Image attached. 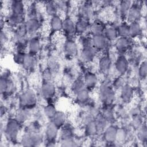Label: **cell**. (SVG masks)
I'll return each instance as SVG.
<instances>
[{"instance_id":"1","label":"cell","mask_w":147,"mask_h":147,"mask_svg":"<svg viewBox=\"0 0 147 147\" xmlns=\"http://www.w3.org/2000/svg\"><path fill=\"white\" fill-rule=\"evenodd\" d=\"M10 13L6 19L7 24L11 27H17L25 20L26 7L21 1H12L10 3Z\"/></svg>"},{"instance_id":"2","label":"cell","mask_w":147,"mask_h":147,"mask_svg":"<svg viewBox=\"0 0 147 147\" xmlns=\"http://www.w3.org/2000/svg\"><path fill=\"white\" fill-rule=\"evenodd\" d=\"M22 125L14 117L8 118L4 127V135L9 141L14 142L17 140Z\"/></svg>"},{"instance_id":"3","label":"cell","mask_w":147,"mask_h":147,"mask_svg":"<svg viewBox=\"0 0 147 147\" xmlns=\"http://www.w3.org/2000/svg\"><path fill=\"white\" fill-rule=\"evenodd\" d=\"M19 107L32 110L37 104V97L35 91L30 88L24 91L19 96Z\"/></svg>"},{"instance_id":"4","label":"cell","mask_w":147,"mask_h":147,"mask_svg":"<svg viewBox=\"0 0 147 147\" xmlns=\"http://www.w3.org/2000/svg\"><path fill=\"white\" fill-rule=\"evenodd\" d=\"M99 98L104 106H111L115 99L114 87L109 84H102L99 89Z\"/></svg>"},{"instance_id":"5","label":"cell","mask_w":147,"mask_h":147,"mask_svg":"<svg viewBox=\"0 0 147 147\" xmlns=\"http://www.w3.org/2000/svg\"><path fill=\"white\" fill-rule=\"evenodd\" d=\"M16 86L11 77L6 73L1 75L0 79V92L4 98L11 95L15 91Z\"/></svg>"},{"instance_id":"6","label":"cell","mask_w":147,"mask_h":147,"mask_svg":"<svg viewBox=\"0 0 147 147\" xmlns=\"http://www.w3.org/2000/svg\"><path fill=\"white\" fill-rule=\"evenodd\" d=\"M60 129L56 126L51 121L48 123L46 126L44 137L46 142L48 143L47 146H53L56 142Z\"/></svg>"},{"instance_id":"7","label":"cell","mask_w":147,"mask_h":147,"mask_svg":"<svg viewBox=\"0 0 147 147\" xmlns=\"http://www.w3.org/2000/svg\"><path fill=\"white\" fill-rule=\"evenodd\" d=\"M63 52L66 58L71 59L76 57L79 53V48L74 38L66 39L63 45Z\"/></svg>"},{"instance_id":"8","label":"cell","mask_w":147,"mask_h":147,"mask_svg":"<svg viewBox=\"0 0 147 147\" xmlns=\"http://www.w3.org/2000/svg\"><path fill=\"white\" fill-rule=\"evenodd\" d=\"M139 2H132L126 21L129 24L139 21L142 15V7Z\"/></svg>"},{"instance_id":"9","label":"cell","mask_w":147,"mask_h":147,"mask_svg":"<svg viewBox=\"0 0 147 147\" xmlns=\"http://www.w3.org/2000/svg\"><path fill=\"white\" fill-rule=\"evenodd\" d=\"M56 87L53 82H42L40 93L45 100H51L56 94Z\"/></svg>"},{"instance_id":"10","label":"cell","mask_w":147,"mask_h":147,"mask_svg":"<svg viewBox=\"0 0 147 147\" xmlns=\"http://www.w3.org/2000/svg\"><path fill=\"white\" fill-rule=\"evenodd\" d=\"M109 42L103 34L92 35V45L98 52L106 50Z\"/></svg>"},{"instance_id":"11","label":"cell","mask_w":147,"mask_h":147,"mask_svg":"<svg viewBox=\"0 0 147 147\" xmlns=\"http://www.w3.org/2000/svg\"><path fill=\"white\" fill-rule=\"evenodd\" d=\"M61 32L67 37V39L73 38V37L76 36L75 22L70 17H66L63 19Z\"/></svg>"},{"instance_id":"12","label":"cell","mask_w":147,"mask_h":147,"mask_svg":"<svg viewBox=\"0 0 147 147\" xmlns=\"http://www.w3.org/2000/svg\"><path fill=\"white\" fill-rule=\"evenodd\" d=\"M28 35L35 36L41 26V23L37 17L28 18L24 22Z\"/></svg>"},{"instance_id":"13","label":"cell","mask_w":147,"mask_h":147,"mask_svg":"<svg viewBox=\"0 0 147 147\" xmlns=\"http://www.w3.org/2000/svg\"><path fill=\"white\" fill-rule=\"evenodd\" d=\"M85 87L90 92L93 91L97 87L99 80L97 75L91 71L86 72L83 77Z\"/></svg>"},{"instance_id":"14","label":"cell","mask_w":147,"mask_h":147,"mask_svg":"<svg viewBox=\"0 0 147 147\" xmlns=\"http://www.w3.org/2000/svg\"><path fill=\"white\" fill-rule=\"evenodd\" d=\"M114 66L121 76L125 75L129 69V60L126 56L125 55H119L115 60Z\"/></svg>"},{"instance_id":"15","label":"cell","mask_w":147,"mask_h":147,"mask_svg":"<svg viewBox=\"0 0 147 147\" xmlns=\"http://www.w3.org/2000/svg\"><path fill=\"white\" fill-rule=\"evenodd\" d=\"M129 37H118L115 41V47L119 55H125L127 53L131 45Z\"/></svg>"},{"instance_id":"16","label":"cell","mask_w":147,"mask_h":147,"mask_svg":"<svg viewBox=\"0 0 147 147\" xmlns=\"http://www.w3.org/2000/svg\"><path fill=\"white\" fill-rule=\"evenodd\" d=\"M118 127L111 125L107 126L103 131V138L104 141L108 144H113L116 142Z\"/></svg>"},{"instance_id":"17","label":"cell","mask_w":147,"mask_h":147,"mask_svg":"<svg viewBox=\"0 0 147 147\" xmlns=\"http://www.w3.org/2000/svg\"><path fill=\"white\" fill-rule=\"evenodd\" d=\"M98 52L92 45L83 47L80 51L81 59L86 63L92 62L95 58Z\"/></svg>"},{"instance_id":"18","label":"cell","mask_w":147,"mask_h":147,"mask_svg":"<svg viewBox=\"0 0 147 147\" xmlns=\"http://www.w3.org/2000/svg\"><path fill=\"white\" fill-rule=\"evenodd\" d=\"M28 53L34 56H37L40 52L41 45L40 37L37 35L32 36L28 41Z\"/></svg>"},{"instance_id":"19","label":"cell","mask_w":147,"mask_h":147,"mask_svg":"<svg viewBox=\"0 0 147 147\" xmlns=\"http://www.w3.org/2000/svg\"><path fill=\"white\" fill-rule=\"evenodd\" d=\"M90 21L79 18L75 22V33L76 36H82L86 34L90 27Z\"/></svg>"},{"instance_id":"20","label":"cell","mask_w":147,"mask_h":147,"mask_svg":"<svg viewBox=\"0 0 147 147\" xmlns=\"http://www.w3.org/2000/svg\"><path fill=\"white\" fill-rule=\"evenodd\" d=\"M36 64V56L26 52L21 64L22 68L27 71H33L35 69Z\"/></svg>"},{"instance_id":"21","label":"cell","mask_w":147,"mask_h":147,"mask_svg":"<svg viewBox=\"0 0 147 147\" xmlns=\"http://www.w3.org/2000/svg\"><path fill=\"white\" fill-rule=\"evenodd\" d=\"M133 89L129 84H125L121 89L120 96L122 101L125 103H129L133 98Z\"/></svg>"},{"instance_id":"22","label":"cell","mask_w":147,"mask_h":147,"mask_svg":"<svg viewBox=\"0 0 147 147\" xmlns=\"http://www.w3.org/2000/svg\"><path fill=\"white\" fill-rule=\"evenodd\" d=\"M63 19L57 14L51 17L49 21V28L51 32L53 34L61 32L63 28Z\"/></svg>"},{"instance_id":"23","label":"cell","mask_w":147,"mask_h":147,"mask_svg":"<svg viewBox=\"0 0 147 147\" xmlns=\"http://www.w3.org/2000/svg\"><path fill=\"white\" fill-rule=\"evenodd\" d=\"M112 64L111 57L107 55H103L98 61V68L102 74H107Z\"/></svg>"},{"instance_id":"24","label":"cell","mask_w":147,"mask_h":147,"mask_svg":"<svg viewBox=\"0 0 147 147\" xmlns=\"http://www.w3.org/2000/svg\"><path fill=\"white\" fill-rule=\"evenodd\" d=\"M67 115L65 113L60 110H57L51 121L60 130L66 124Z\"/></svg>"},{"instance_id":"25","label":"cell","mask_w":147,"mask_h":147,"mask_svg":"<svg viewBox=\"0 0 147 147\" xmlns=\"http://www.w3.org/2000/svg\"><path fill=\"white\" fill-rule=\"evenodd\" d=\"M106 25L104 22L101 20H97L91 23L89 31L91 35L103 34Z\"/></svg>"},{"instance_id":"26","label":"cell","mask_w":147,"mask_h":147,"mask_svg":"<svg viewBox=\"0 0 147 147\" xmlns=\"http://www.w3.org/2000/svg\"><path fill=\"white\" fill-rule=\"evenodd\" d=\"M31 110H32L19 107L16 112L14 118L21 123L23 124L30 118L31 115Z\"/></svg>"},{"instance_id":"27","label":"cell","mask_w":147,"mask_h":147,"mask_svg":"<svg viewBox=\"0 0 147 147\" xmlns=\"http://www.w3.org/2000/svg\"><path fill=\"white\" fill-rule=\"evenodd\" d=\"M129 37L134 38L140 36L142 32V28L139 21L129 23Z\"/></svg>"},{"instance_id":"28","label":"cell","mask_w":147,"mask_h":147,"mask_svg":"<svg viewBox=\"0 0 147 147\" xmlns=\"http://www.w3.org/2000/svg\"><path fill=\"white\" fill-rule=\"evenodd\" d=\"M75 101L79 105L86 104L90 100V92L86 88L77 92L75 95Z\"/></svg>"},{"instance_id":"29","label":"cell","mask_w":147,"mask_h":147,"mask_svg":"<svg viewBox=\"0 0 147 147\" xmlns=\"http://www.w3.org/2000/svg\"><path fill=\"white\" fill-rule=\"evenodd\" d=\"M132 2L130 1L124 0L122 1L119 2V13L120 15V17L122 21H126V17L131 6Z\"/></svg>"},{"instance_id":"30","label":"cell","mask_w":147,"mask_h":147,"mask_svg":"<svg viewBox=\"0 0 147 147\" xmlns=\"http://www.w3.org/2000/svg\"><path fill=\"white\" fill-rule=\"evenodd\" d=\"M84 131L86 135L89 137L94 136L99 133L95 119H90L87 121L85 126Z\"/></svg>"},{"instance_id":"31","label":"cell","mask_w":147,"mask_h":147,"mask_svg":"<svg viewBox=\"0 0 147 147\" xmlns=\"http://www.w3.org/2000/svg\"><path fill=\"white\" fill-rule=\"evenodd\" d=\"M103 34L109 42L115 41L118 38L117 28L114 26H106Z\"/></svg>"},{"instance_id":"32","label":"cell","mask_w":147,"mask_h":147,"mask_svg":"<svg viewBox=\"0 0 147 147\" xmlns=\"http://www.w3.org/2000/svg\"><path fill=\"white\" fill-rule=\"evenodd\" d=\"M85 84L83 77L79 76L75 79L71 84V91L75 95L77 92L85 88Z\"/></svg>"},{"instance_id":"33","label":"cell","mask_w":147,"mask_h":147,"mask_svg":"<svg viewBox=\"0 0 147 147\" xmlns=\"http://www.w3.org/2000/svg\"><path fill=\"white\" fill-rule=\"evenodd\" d=\"M79 14V18L90 21V19L92 14V10L90 4L87 3V4H84V5L82 6L80 9Z\"/></svg>"},{"instance_id":"34","label":"cell","mask_w":147,"mask_h":147,"mask_svg":"<svg viewBox=\"0 0 147 147\" xmlns=\"http://www.w3.org/2000/svg\"><path fill=\"white\" fill-rule=\"evenodd\" d=\"M118 37H129V24L126 21H122L116 26Z\"/></svg>"},{"instance_id":"35","label":"cell","mask_w":147,"mask_h":147,"mask_svg":"<svg viewBox=\"0 0 147 147\" xmlns=\"http://www.w3.org/2000/svg\"><path fill=\"white\" fill-rule=\"evenodd\" d=\"M57 111V110L55 105L51 102L48 103V104L45 105L43 108V113L44 115L50 121L52 119Z\"/></svg>"},{"instance_id":"36","label":"cell","mask_w":147,"mask_h":147,"mask_svg":"<svg viewBox=\"0 0 147 147\" xmlns=\"http://www.w3.org/2000/svg\"><path fill=\"white\" fill-rule=\"evenodd\" d=\"M45 9L46 13L51 17L57 14L59 10V5L55 2L49 1L45 5Z\"/></svg>"},{"instance_id":"37","label":"cell","mask_w":147,"mask_h":147,"mask_svg":"<svg viewBox=\"0 0 147 147\" xmlns=\"http://www.w3.org/2000/svg\"><path fill=\"white\" fill-rule=\"evenodd\" d=\"M60 130V141L74 138V133L70 127H68L65 125Z\"/></svg>"},{"instance_id":"38","label":"cell","mask_w":147,"mask_h":147,"mask_svg":"<svg viewBox=\"0 0 147 147\" xmlns=\"http://www.w3.org/2000/svg\"><path fill=\"white\" fill-rule=\"evenodd\" d=\"M137 137L138 140L142 143H146L147 141V129L145 124H142L138 127L137 133Z\"/></svg>"},{"instance_id":"39","label":"cell","mask_w":147,"mask_h":147,"mask_svg":"<svg viewBox=\"0 0 147 147\" xmlns=\"http://www.w3.org/2000/svg\"><path fill=\"white\" fill-rule=\"evenodd\" d=\"M54 76L55 74L49 68H45L41 74L42 82H53Z\"/></svg>"},{"instance_id":"40","label":"cell","mask_w":147,"mask_h":147,"mask_svg":"<svg viewBox=\"0 0 147 147\" xmlns=\"http://www.w3.org/2000/svg\"><path fill=\"white\" fill-rule=\"evenodd\" d=\"M138 76L141 79H145L147 75V63L144 60L140 63L138 69Z\"/></svg>"},{"instance_id":"41","label":"cell","mask_w":147,"mask_h":147,"mask_svg":"<svg viewBox=\"0 0 147 147\" xmlns=\"http://www.w3.org/2000/svg\"><path fill=\"white\" fill-rule=\"evenodd\" d=\"M79 42L82 48L92 45V35L89 36L86 34L79 36Z\"/></svg>"},{"instance_id":"42","label":"cell","mask_w":147,"mask_h":147,"mask_svg":"<svg viewBox=\"0 0 147 147\" xmlns=\"http://www.w3.org/2000/svg\"><path fill=\"white\" fill-rule=\"evenodd\" d=\"M48 68H49L51 71L55 75L60 70V63L57 60L55 59H51L48 63Z\"/></svg>"},{"instance_id":"43","label":"cell","mask_w":147,"mask_h":147,"mask_svg":"<svg viewBox=\"0 0 147 147\" xmlns=\"http://www.w3.org/2000/svg\"><path fill=\"white\" fill-rule=\"evenodd\" d=\"M26 53V52H25V51H17L13 56V60L14 61V62L17 64L21 65Z\"/></svg>"},{"instance_id":"44","label":"cell","mask_w":147,"mask_h":147,"mask_svg":"<svg viewBox=\"0 0 147 147\" xmlns=\"http://www.w3.org/2000/svg\"><path fill=\"white\" fill-rule=\"evenodd\" d=\"M78 144L75 142L74 139H69L60 141V146H78Z\"/></svg>"}]
</instances>
